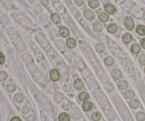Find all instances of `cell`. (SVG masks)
Here are the masks:
<instances>
[{
    "label": "cell",
    "instance_id": "obj_12",
    "mask_svg": "<svg viewBox=\"0 0 145 121\" xmlns=\"http://www.w3.org/2000/svg\"><path fill=\"white\" fill-rule=\"evenodd\" d=\"M66 44H67V45L68 48H74L75 46H76V41H75L74 38H69V39L67 41Z\"/></svg>",
    "mask_w": 145,
    "mask_h": 121
},
{
    "label": "cell",
    "instance_id": "obj_16",
    "mask_svg": "<svg viewBox=\"0 0 145 121\" xmlns=\"http://www.w3.org/2000/svg\"><path fill=\"white\" fill-rule=\"evenodd\" d=\"M140 49H141V48H140V45H137V44H133L131 46V48H130V51H131L133 53L137 54L140 52Z\"/></svg>",
    "mask_w": 145,
    "mask_h": 121
},
{
    "label": "cell",
    "instance_id": "obj_22",
    "mask_svg": "<svg viewBox=\"0 0 145 121\" xmlns=\"http://www.w3.org/2000/svg\"><path fill=\"white\" fill-rule=\"evenodd\" d=\"M101 118V115L99 112H94L93 114L91 115V118L92 120H94V121H98Z\"/></svg>",
    "mask_w": 145,
    "mask_h": 121
},
{
    "label": "cell",
    "instance_id": "obj_13",
    "mask_svg": "<svg viewBox=\"0 0 145 121\" xmlns=\"http://www.w3.org/2000/svg\"><path fill=\"white\" fill-rule=\"evenodd\" d=\"M107 29L108 32L112 33H116L118 31V26L116 24H110L107 27Z\"/></svg>",
    "mask_w": 145,
    "mask_h": 121
},
{
    "label": "cell",
    "instance_id": "obj_11",
    "mask_svg": "<svg viewBox=\"0 0 145 121\" xmlns=\"http://www.w3.org/2000/svg\"><path fill=\"white\" fill-rule=\"evenodd\" d=\"M99 18L102 22H106L108 20V15L105 12H100L99 14Z\"/></svg>",
    "mask_w": 145,
    "mask_h": 121
},
{
    "label": "cell",
    "instance_id": "obj_17",
    "mask_svg": "<svg viewBox=\"0 0 145 121\" xmlns=\"http://www.w3.org/2000/svg\"><path fill=\"white\" fill-rule=\"evenodd\" d=\"M58 120L59 121H69L70 118L67 113H62L58 117Z\"/></svg>",
    "mask_w": 145,
    "mask_h": 121
},
{
    "label": "cell",
    "instance_id": "obj_10",
    "mask_svg": "<svg viewBox=\"0 0 145 121\" xmlns=\"http://www.w3.org/2000/svg\"><path fill=\"white\" fill-rule=\"evenodd\" d=\"M112 77H113V78L115 80L120 79L122 77V72L120 70H118V69H114L112 72Z\"/></svg>",
    "mask_w": 145,
    "mask_h": 121
},
{
    "label": "cell",
    "instance_id": "obj_6",
    "mask_svg": "<svg viewBox=\"0 0 145 121\" xmlns=\"http://www.w3.org/2000/svg\"><path fill=\"white\" fill-rule=\"evenodd\" d=\"M50 18L51 21L55 24H58L61 21V18L59 17V16L57 14H56V13H53V14H51Z\"/></svg>",
    "mask_w": 145,
    "mask_h": 121
},
{
    "label": "cell",
    "instance_id": "obj_27",
    "mask_svg": "<svg viewBox=\"0 0 145 121\" xmlns=\"http://www.w3.org/2000/svg\"><path fill=\"white\" fill-rule=\"evenodd\" d=\"M139 60H140V62L142 65H145V55H141L140 56V58H139Z\"/></svg>",
    "mask_w": 145,
    "mask_h": 121
},
{
    "label": "cell",
    "instance_id": "obj_7",
    "mask_svg": "<svg viewBox=\"0 0 145 121\" xmlns=\"http://www.w3.org/2000/svg\"><path fill=\"white\" fill-rule=\"evenodd\" d=\"M93 108V104L89 101H86L82 104V109L84 111H90Z\"/></svg>",
    "mask_w": 145,
    "mask_h": 121
},
{
    "label": "cell",
    "instance_id": "obj_18",
    "mask_svg": "<svg viewBox=\"0 0 145 121\" xmlns=\"http://www.w3.org/2000/svg\"><path fill=\"white\" fill-rule=\"evenodd\" d=\"M79 99H80V101H84V102H86V101L89 99V95L86 92H82V93H81L80 94H79Z\"/></svg>",
    "mask_w": 145,
    "mask_h": 121
},
{
    "label": "cell",
    "instance_id": "obj_14",
    "mask_svg": "<svg viewBox=\"0 0 145 121\" xmlns=\"http://www.w3.org/2000/svg\"><path fill=\"white\" fill-rule=\"evenodd\" d=\"M136 32L140 35H145V26L143 25H139L136 28Z\"/></svg>",
    "mask_w": 145,
    "mask_h": 121
},
{
    "label": "cell",
    "instance_id": "obj_25",
    "mask_svg": "<svg viewBox=\"0 0 145 121\" xmlns=\"http://www.w3.org/2000/svg\"><path fill=\"white\" fill-rule=\"evenodd\" d=\"M125 96L127 99H133V97L135 96V93L134 92H133L132 90H128L125 93Z\"/></svg>",
    "mask_w": 145,
    "mask_h": 121
},
{
    "label": "cell",
    "instance_id": "obj_19",
    "mask_svg": "<svg viewBox=\"0 0 145 121\" xmlns=\"http://www.w3.org/2000/svg\"><path fill=\"white\" fill-rule=\"evenodd\" d=\"M89 5L91 8L96 9L99 6V1L98 0H89Z\"/></svg>",
    "mask_w": 145,
    "mask_h": 121
},
{
    "label": "cell",
    "instance_id": "obj_21",
    "mask_svg": "<svg viewBox=\"0 0 145 121\" xmlns=\"http://www.w3.org/2000/svg\"><path fill=\"white\" fill-rule=\"evenodd\" d=\"M118 86L119 89H121V90H124V89H125L126 88H127V83L125 81H120V82H119L118 84Z\"/></svg>",
    "mask_w": 145,
    "mask_h": 121
},
{
    "label": "cell",
    "instance_id": "obj_3",
    "mask_svg": "<svg viewBox=\"0 0 145 121\" xmlns=\"http://www.w3.org/2000/svg\"><path fill=\"white\" fill-rule=\"evenodd\" d=\"M104 9L109 14H114L116 11L115 7L111 4H106L104 7Z\"/></svg>",
    "mask_w": 145,
    "mask_h": 121
},
{
    "label": "cell",
    "instance_id": "obj_5",
    "mask_svg": "<svg viewBox=\"0 0 145 121\" xmlns=\"http://www.w3.org/2000/svg\"><path fill=\"white\" fill-rule=\"evenodd\" d=\"M59 35H60L62 37H64V38L68 36L69 34V30H68V28L65 26H62L60 28H59Z\"/></svg>",
    "mask_w": 145,
    "mask_h": 121
},
{
    "label": "cell",
    "instance_id": "obj_24",
    "mask_svg": "<svg viewBox=\"0 0 145 121\" xmlns=\"http://www.w3.org/2000/svg\"><path fill=\"white\" fill-rule=\"evenodd\" d=\"M96 50H97V52H103L105 50V46L103 45V44L99 43L96 45Z\"/></svg>",
    "mask_w": 145,
    "mask_h": 121
},
{
    "label": "cell",
    "instance_id": "obj_28",
    "mask_svg": "<svg viewBox=\"0 0 145 121\" xmlns=\"http://www.w3.org/2000/svg\"><path fill=\"white\" fill-rule=\"evenodd\" d=\"M74 1L76 5L78 6H82L84 4V0H74Z\"/></svg>",
    "mask_w": 145,
    "mask_h": 121
},
{
    "label": "cell",
    "instance_id": "obj_23",
    "mask_svg": "<svg viewBox=\"0 0 145 121\" xmlns=\"http://www.w3.org/2000/svg\"><path fill=\"white\" fill-rule=\"evenodd\" d=\"M139 105H140V103H139V101L137 100H133L130 102V106L132 109H137Z\"/></svg>",
    "mask_w": 145,
    "mask_h": 121
},
{
    "label": "cell",
    "instance_id": "obj_1",
    "mask_svg": "<svg viewBox=\"0 0 145 121\" xmlns=\"http://www.w3.org/2000/svg\"><path fill=\"white\" fill-rule=\"evenodd\" d=\"M125 27L129 31H132L135 26L134 21H133V18L130 16H126L125 18Z\"/></svg>",
    "mask_w": 145,
    "mask_h": 121
},
{
    "label": "cell",
    "instance_id": "obj_2",
    "mask_svg": "<svg viewBox=\"0 0 145 121\" xmlns=\"http://www.w3.org/2000/svg\"><path fill=\"white\" fill-rule=\"evenodd\" d=\"M50 79L52 81L56 82V81H57L59 79V74L57 69H53L50 72Z\"/></svg>",
    "mask_w": 145,
    "mask_h": 121
},
{
    "label": "cell",
    "instance_id": "obj_31",
    "mask_svg": "<svg viewBox=\"0 0 145 121\" xmlns=\"http://www.w3.org/2000/svg\"><path fill=\"white\" fill-rule=\"evenodd\" d=\"M140 44H141L142 47L144 49H145V38H142V39L140 41Z\"/></svg>",
    "mask_w": 145,
    "mask_h": 121
},
{
    "label": "cell",
    "instance_id": "obj_29",
    "mask_svg": "<svg viewBox=\"0 0 145 121\" xmlns=\"http://www.w3.org/2000/svg\"><path fill=\"white\" fill-rule=\"evenodd\" d=\"M4 60H5V58H4V55H3L1 52H0V65L2 63H4Z\"/></svg>",
    "mask_w": 145,
    "mask_h": 121
},
{
    "label": "cell",
    "instance_id": "obj_15",
    "mask_svg": "<svg viewBox=\"0 0 145 121\" xmlns=\"http://www.w3.org/2000/svg\"><path fill=\"white\" fill-rule=\"evenodd\" d=\"M93 28L96 32H101L103 30V26L101 23L95 22L93 25Z\"/></svg>",
    "mask_w": 145,
    "mask_h": 121
},
{
    "label": "cell",
    "instance_id": "obj_26",
    "mask_svg": "<svg viewBox=\"0 0 145 121\" xmlns=\"http://www.w3.org/2000/svg\"><path fill=\"white\" fill-rule=\"evenodd\" d=\"M137 120L140 121H143L145 120V114L142 112H140V113H137Z\"/></svg>",
    "mask_w": 145,
    "mask_h": 121
},
{
    "label": "cell",
    "instance_id": "obj_30",
    "mask_svg": "<svg viewBox=\"0 0 145 121\" xmlns=\"http://www.w3.org/2000/svg\"><path fill=\"white\" fill-rule=\"evenodd\" d=\"M41 4L44 6H48V0H40Z\"/></svg>",
    "mask_w": 145,
    "mask_h": 121
},
{
    "label": "cell",
    "instance_id": "obj_8",
    "mask_svg": "<svg viewBox=\"0 0 145 121\" xmlns=\"http://www.w3.org/2000/svg\"><path fill=\"white\" fill-rule=\"evenodd\" d=\"M74 86L77 90H81L84 87V83L81 79H76L74 82Z\"/></svg>",
    "mask_w": 145,
    "mask_h": 121
},
{
    "label": "cell",
    "instance_id": "obj_9",
    "mask_svg": "<svg viewBox=\"0 0 145 121\" xmlns=\"http://www.w3.org/2000/svg\"><path fill=\"white\" fill-rule=\"evenodd\" d=\"M132 39H133V36L128 33L123 34V37H122V40H123L125 43H129L130 42H131Z\"/></svg>",
    "mask_w": 145,
    "mask_h": 121
},
{
    "label": "cell",
    "instance_id": "obj_33",
    "mask_svg": "<svg viewBox=\"0 0 145 121\" xmlns=\"http://www.w3.org/2000/svg\"><path fill=\"white\" fill-rule=\"evenodd\" d=\"M144 73H145V67H144Z\"/></svg>",
    "mask_w": 145,
    "mask_h": 121
},
{
    "label": "cell",
    "instance_id": "obj_20",
    "mask_svg": "<svg viewBox=\"0 0 145 121\" xmlns=\"http://www.w3.org/2000/svg\"><path fill=\"white\" fill-rule=\"evenodd\" d=\"M104 62L106 65L108 66H111L114 63V60L111 58V57H107V58H105Z\"/></svg>",
    "mask_w": 145,
    "mask_h": 121
},
{
    "label": "cell",
    "instance_id": "obj_4",
    "mask_svg": "<svg viewBox=\"0 0 145 121\" xmlns=\"http://www.w3.org/2000/svg\"><path fill=\"white\" fill-rule=\"evenodd\" d=\"M84 17L86 19L89 20V21H91V20H93L95 18L94 13L90 9L85 10L84 12Z\"/></svg>",
    "mask_w": 145,
    "mask_h": 121
},
{
    "label": "cell",
    "instance_id": "obj_32",
    "mask_svg": "<svg viewBox=\"0 0 145 121\" xmlns=\"http://www.w3.org/2000/svg\"><path fill=\"white\" fill-rule=\"evenodd\" d=\"M11 121H21V120L18 117L15 116V117H13L11 119Z\"/></svg>",
    "mask_w": 145,
    "mask_h": 121
}]
</instances>
